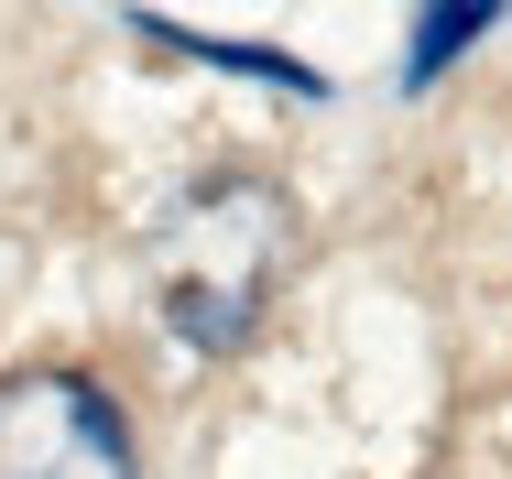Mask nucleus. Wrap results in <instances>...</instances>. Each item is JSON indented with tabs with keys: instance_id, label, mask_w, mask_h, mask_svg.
<instances>
[{
	"instance_id": "f257e3e1",
	"label": "nucleus",
	"mask_w": 512,
	"mask_h": 479,
	"mask_svg": "<svg viewBox=\"0 0 512 479\" xmlns=\"http://www.w3.org/2000/svg\"><path fill=\"white\" fill-rule=\"evenodd\" d=\"M284 251H295V218L262 175H197L175 196L164 240H153V305L186 349H240L262 327V305L284 284Z\"/></svg>"
},
{
	"instance_id": "f03ea898",
	"label": "nucleus",
	"mask_w": 512,
	"mask_h": 479,
	"mask_svg": "<svg viewBox=\"0 0 512 479\" xmlns=\"http://www.w3.org/2000/svg\"><path fill=\"white\" fill-rule=\"evenodd\" d=\"M0 479H131V425L88 371L0 382Z\"/></svg>"
}]
</instances>
